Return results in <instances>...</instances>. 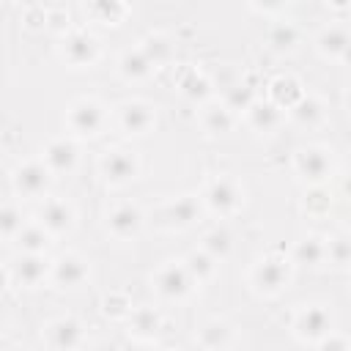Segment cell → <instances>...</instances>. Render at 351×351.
<instances>
[{"mask_svg":"<svg viewBox=\"0 0 351 351\" xmlns=\"http://www.w3.org/2000/svg\"><path fill=\"white\" fill-rule=\"evenodd\" d=\"M332 326V318L324 307H307L296 318V335L302 340H321Z\"/></svg>","mask_w":351,"mask_h":351,"instance_id":"1","label":"cell"},{"mask_svg":"<svg viewBox=\"0 0 351 351\" xmlns=\"http://www.w3.org/2000/svg\"><path fill=\"white\" fill-rule=\"evenodd\" d=\"M285 282H288V263L280 261V258H266L255 269V285L263 293H277Z\"/></svg>","mask_w":351,"mask_h":351,"instance_id":"2","label":"cell"},{"mask_svg":"<svg viewBox=\"0 0 351 351\" xmlns=\"http://www.w3.org/2000/svg\"><path fill=\"white\" fill-rule=\"evenodd\" d=\"M101 107L96 104V101H88V99H82V101H77L74 107H71V112H69V123H71V129L74 132H80V134H96L99 132V126H101Z\"/></svg>","mask_w":351,"mask_h":351,"instance_id":"3","label":"cell"},{"mask_svg":"<svg viewBox=\"0 0 351 351\" xmlns=\"http://www.w3.org/2000/svg\"><path fill=\"white\" fill-rule=\"evenodd\" d=\"M192 285V277L186 271V266H167L159 271L156 277V291L165 299H181Z\"/></svg>","mask_w":351,"mask_h":351,"instance_id":"4","label":"cell"},{"mask_svg":"<svg viewBox=\"0 0 351 351\" xmlns=\"http://www.w3.org/2000/svg\"><path fill=\"white\" fill-rule=\"evenodd\" d=\"M96 52H99V44L88 33H71L63 47V55L71 66H88L90 60H96Z\"/></svg>","mask_w":351,"mask_h":351,"instance_id":"5","label":"cell"},{"mask_svg":"<svg viewBox=\"0 0 351 351\" xmlns=\"http://www.w3.org/2000/svg\"><path fill=\"white\" fill-rule=\"evenodd\" d=\"M14 184H16V189H19L22 195L33 197V195H41V192L47 189V184H49V173H47L44 165L30 162V165H22V167L16 170Z\"/></svg>","mask_w":351,"mask_h":351,"instance_id":"6","label":"cell"},{"mask_svg":"<svg viewBox=\"0 0 351 351\" xmlns=\"http://www.w3.org/2000/svg\"><path fill=\"white\" fill-rule=\"evenodd\" d=\"M101 173H104L107 181L123 184V181H129V178L137 173V162H134L126 151H110V154L101 159Z\"/></svg>","mask_w":351,"mask_h":351,"instance_id":"7","label":"cell"},{"mask_svg":"<svg viewBox=\"0 0 351 351\" xmlns=\"http://www.w3.org/2000/svg\"><path fill=\"white\" fill-rule=\"evenodd\" d=\"M206 200H208V206H211L214 211L228 214V211H233L236 203H239V189H236L228 178H219V181H214V184L208 186Z\"/></svg>","mask_w":351,"mask_h":351,"instance_id":"8","label":"cell"},{"mask_svg":"<svg viewBox=\"0 0 351 351\" xmlns=\"http://www.w3.org/2000/svg\"><path fill=\"white\" fill-rule=\"evenodd\" d=\"M296 167L304 178L310 181H321L326 173H329V156L318 148H307V151H299L296 156Z\"/></svg>","mask_w":351,"mask_h":351,"instance_id":"9","label":"cell"},{"mask_svg":"<svg viewBox=\"0 0 351 351\" xmlns=\"http://www.w3.org/2000/svg\"><path fill=\"white\" fill-rule=\"evenodd\" d=\"M44 274H47V263H44V258L38 252H27L14 263V277L22 285H36Z\"/></svg>","mask_w":351,"mask_h":351,"instance_id":"10","label":"cell"},{"mask_svg":"<svg viewBox=\"0 0 351 351\" xmlns=\"http://www.w3.org/2000/svg\"><path fill=\"white\" fill-rule=\"evenodd\" d=\"M151 121H154V112H151L148 104L132 101V104H126V107L121 110V123H123V129L132 132V134H143V132L151 126Z\"/></svg>","mask_w":351,"mask_h":351,"instance_id":"11","label":"cell"},{"mask_svg":"<svg viewBox=\"0 0 351 351\" xmlns=\"http://www.w3.org/2000/svg\"><path fill=\"white\" fill-rule=\"evenodd\" d=\"M74 162H77V148H74V143H69V140H55V143H49V148H47V165H49L55 173H69V170L74 167Z\"/></svg>","mask_w":351,"mask_h":351,"instance_id":"12","label":"cell"},{"mask_svg":"<svg viewBox=\"0 0 351 351\" xmlns=\"http://www.w3.org/2000/svg\"><path fill=\"white\" fill-rule=\"evenodd\" d=\"M140 211L134 208V206H118L112 214H110V228H112V233L115 236H121V239H129V236H134L137 230H140Z\"/></svg>","mask_w":351,"mask_h":351,"instance_id":"13","label":"cell"},{"mask_svg":"<svg viewBox=\"0 0 351 351\" xmlns=\"http://www.w3.org/2000/svg\"><path fill=\"white\" fill-rule=\"evenodd\" d=\"M82 280H85V263L74 255H63L55 266V282L63 288H71V285H80Z\"/></svg>","mask_w":351,"mask_h":351,"instance_id":"14","label":"cell"},{"mask_svg":"<svg viewBox=\"0 0 351 351\" xmlns=\"http://www.w3.org/2000/svg\"><path fill=\"white\" fill-rule=\"evenodd\" d=\"M85 8L101 25H115L123 16V0H85Z\"/></svg>","mask_w":351,"mask_h":351,"instance_id":"15","label":"cell"},{"mask_svg":"<svg viewBox=\"0 0 351 351\" xmlns=\"http://www.w3.org/2000/svg\"><path fill=\"white\" fill-rule=\"evenodd\" d=\"M250 110V123L258 129V132H271L277 123H280V110H277V104L274 101H261V104H250L247 107Z\"/></svg>","mask_w":351,"mask_h":351,"instance_id":"16","label":"cell"},{"mask_svg":"<svg viewBox=\"0 0 351 351\" xmlns=\"http://www.w3.org/2000/svg\"><path fill=\"white\" fill-rule=\"evenodd\" d=\"M41 222H44L47 230L60 233V230H66L71 225V208L66 203H60V200H52V203H47L41 208Z\"/></svg>","mask_w":351,"mask_h":351,"instance_id":"17","label":"cell"},{"mask_svg":"<svg viewBox=\"0 0 351 351\" xmlns=\"http://www.w3.org/2000/svg\"><path fill=\"white\" fill-rule=\"evenodd\" d=\"M49 343L55 348H71L80 343V324L71 321V318H63V321H55L49 326Z\"/></svg>","mask_w":351,"mask_h":351,"instance_id":"18","label":"cell"},{"mask_svg":"<svg viewBox=\"0 0 351 351\" xmlns=\"http://www.w3.org/2000/svg\"><path fill=\"white\" fill-rule=\"evenodd\" d=\"M271 96H274L277 107H293L304 93H302V88L293 77H280V80L271 82Z\"/></svg>","mask_w":351,"mask_h":351,"instance_id":"19","label":"cell"},{"mask_svg":"<svg viewBox=\"0 0 351 351\" xmlns=\"http://www.w3.org/2000/svg\"><path fill=\"white\" fill-rule=\"evenodd\" d=\"M318 47H321L324 55H329V58H340V55L348 52V33H346L343 27H329V30L321 33Z\"/></svg>","mask_w":351,"mask_h":351,"instance_id":"20","label":"cell"},{"mask_svg":"<svg viewBox=\"0 0 351 351\" xmlns=\"http://www.w3.org/2000/svg\"><path fill=\"white\" fill-rule=\"evenodd\" d=\"M197 214H200V206H197L195 197H178V200L167 208V219H170V225H176V228L189 225L192 219H197Z\"/></svg>","mask_w":351,"mask_h":351,"instance_id":"21","label":"cell"},{"mask_svg":"<svg viewBox=\"0 0 351 351\" xmlns=\"http://www.w3.org/2000/svg\"><path fill=\"white\" fill-rule=\"evenodd\" d=\"M159 326H162V318H159V313L151 310V307H140V310L132 315V332L140 335V337H151V335H156Z\"/></svg>","mask_w":351,"mask_h":351,"instance_id":"22","label":"cell"},{"mask_svg":"<svg viewBox=\"0 0 351 351\" xmlns=\"http://www.w3.org/2000/svg\"><path fill=\"white\" fill-rule=\"evenodd\" d=\"M326 255V247L318 241V239H302L299 244H296V250H293V258H296V263H307V266H315V263H321V258Z\"/></svg>","mask_w":351,"mask_h":351,"instance_id":"23","label":"cell"},{"mask_svg":"<svg viewBox=\"0 0 351 351\" xmlns=\"http://www.w3.org/2000/svg\"><path fill=\"white\" fill-rule=\"evenodd\" d=\"M121 71L129 77V80H140L151 71V60L145 58L143 49H134V52H126L123 60H121Z\"/></svg>","mask_w":351,"mask_h":351,"instance_id":"24","label":"cell"},{"mask_svg":"<svg viewBox=\"0 0 351 351\" xmlns=\"http://www.w3.org/2000/svg\"><path fill=\"white\" fill-rule=\"evenodd\" d=\"M291 110H293V118H296L299 123H307V126H313V123L321 118V104H318L315 99H307V96H302Z\"/></svg>","mask_w":351,"mask_h":351,"instance_id":"25","label":"cell"},{"mask_svg":"<svg viewBox=\"0 0 351 351\" xmlns=\"http://www.w3.org/2000/svg\"><path fill=\"white\" fill-rule=\"evenodd\" d=\"M233 126V118H230V110L228 107H211L206 112V129L214 132V134H222Z\"/></svg>","mask_w":351,"mask_h":351,"instance_id":"26","label":"cell"},{"mask_svg":"<svg viewBox=\"0 0 351 351\" xmlns=\"http://www.w3.org/2000/svg\"><path fill=\"white\" fill-rule=\"evenodd\" d=\"M186 271H189V277L206 280L214 271V258L208 252H192L189 261H186Z\"/></svg>","mask_w":351,"mask_h":351,"instance_id":"27","label":"cell"},{"mask_svg":"<svg viewBox=\"0 0 351 351\" xmlns=\"http://www.w3.org/2000/svg\"><path fill=\"white\" fill-rule=\"evenodd\" d=\"M19 247L25 252H41L47 247V233L41 228H22L19 230Z\"/></svg>","mask_w":351,"mask_h":351,"instance_id":"28","label":"cell"},{"mask_svg":"<svg viewBox=\"0 0 351 351\" xmlns=\"http://www.w3.org/2000/svg\"><path fill=\"white\" fill-rule=\"evenodd\" d=\"M206 252L211 255V258H222V255H228L230 252V233L228 230H211L208 236H206Z\"/></svg>","mask_w":351,"mask_h":351,"instance_id":"29","label":"cell"},{"mask_svg":"<svg viewBox=\"0 0 351 351\" xmlns=\"http://www.w3.org/2000/svg\"><path fill=\"white\" fill-rule=\"evenodd\" d=\"M228 337H230V329H228L225 324H208V326L200 332V343H203L206 348H219V346L228 343Z\"/></svg>","mask_w":351,"mask_h":351,"instance_id":"30","label":"cell"},{"mask_svg":"<svg viewBox=\"0 0 351 351\" xmlns=\"http://www.w3.org/2000/svg\"><path fill=\"white\" fill-rule=\"evenodd\" d=\"M143 52H145V58L151 60V66H156V63H162V60L170 55V44H167L162 36H148Z\"/></svg>","mask_w":351,"mask_h":351,"instance_id":"31","label":"cell"},{"mask_svg":"<svg viewBox=\"0 0 351 351\" xmlns=\"http://www.w3.org/2000/svg\"><path fill=\"white\" fill-rule=\"evenodd\" d=\"M269 44L274 47V49H291L293 44H296V30L291 27V25H277L271 33H269Z\"/></svg>","mask_w":351,"mask_h":351,"instance_id":"32","label":"cell"},{"mask_svg":"<svg viewBox=\"0 0 351 351\" xmlns=\"http://www.w3.org/2000/svg\"><path fill=\"white\" fill-rule=\"evenodd\" d=\"M22 230V217L11 206H0V236H14Z\"/></svg>","mask_w":351,"mask_h":351,"instance_id":"33","label":"cell"},{"mask_svg":"<svg viewBox=\"0 0 351 351\" xmlns=\"http://www.w3.org/2000/svg\"><path fill=\"white\" fill-rule=\"evenodd\" d=\"M181 88H184V93H186L189 99H203V96L208 93V82H206L200 74H195V71H189V74L181 80Z\"/></svg>","mask_w":351,"mask_h":351,"instance_id":"34","label":"cell"},{"mask_svg":"<svg viewBox=\"0 0 351 351\" xmlns=\"http://www.w3.org/2000/svg\"><path fill=\"white\" fill-rule=\"evenodd\" d=\"M252 104V88L236 85L228 90V110H247Z\"/></svg>","mask_w":351,"mask_h":351,"instance_id":"35","label":"cell"},{"mask_svg":"<svg viewBox=\"0 0 351 351\" xmlns=\"http://www.w3.org/2000/svg\"><path fill=\"white\" fill-rule=\"evenodd\" d=\"M329 258H332V263L346 266L348 258H351V247H348V241H346V239H335V241L329 244Z\"/></svg>","mask_w":351,"mask_h":351,"instance_id":"36","label":"cell"},{"mask_svg":"<svg viewBox=\"0 0 351 351\" xmlns=\"http://www.w3.org/2000/svg\"><path fill=\"white\" fill-rule=\"evenodd\" d=\"M129 307H132L129 299L121 296V293H112V296L104 299V313H107V315H115V318H118V315H126Z\"/></svg>","mask_w":351,"mask_h":351,"instance_id":"37","label":"cell"},{"mask_svg":"<svg viewBox=\"0 0 351 351\" xmlns=\"http://www.w3.org/2000/svg\"><path fill=\"white\" fill-rule=\"evenodd\" d=\"M255 8H261V11H277L285 0H250Z\"/></svg>","mask_w":351,"mask_h":351,"instance_id":"38","label":"cell"},{"mask_svg":"<svg viewBox=\"0 0 351 351\" xmlns=\"http://www.w3.org/2000/svg\"><path fill=\"white\" fill-rule=\"evenodd\" d=\"M321 348H348V340H324Z\"/></svg>","mask_w":351,"mask_h":351,"instance_id":"39","label":"cell"},{"mask_svg":"<svg viewBox=\"0 0 351 351\" xmlns=\"http://www.w3.org/2000/svg\"><path fill=\"white\" fill-rule=\"evenodd\" d=\"M329 3H332V5H337V8H343V5L348 3V0H329Z\"/></svg>","mask_w":351,"mask_h":351,"instance_id":"40","label":"cell"},{"mask_svg":"<svg viewBox=\"0 0 351 351\" xmlns=\"http://www.w3.org/2000/svg\"><path fill=\"white\" fill-rule=\"evenodd\" d=\"M3 285H5V274L0 271V288H3Z\"/></svg>","mask_w":351,"mask_h":351,"instance_id":"41","label":"cell"}]
</instances>
